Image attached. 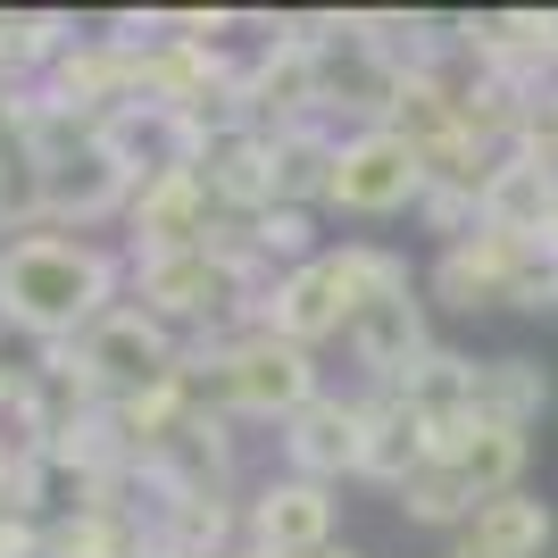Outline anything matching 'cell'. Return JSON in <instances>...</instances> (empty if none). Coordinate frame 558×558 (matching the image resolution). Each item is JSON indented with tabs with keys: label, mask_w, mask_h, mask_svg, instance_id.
Wrapping results in <instances>:
<instances>
[{
	"label": "cell",
	"mask_w": 558,
	"mask_h": 558,
	"mask_svg": "<svg viewBox=\"0 0 558 558\" xmlns=\"http://www.w3.org/2000/svg\"><path fill=\"white\" fill-rule=\"evenodd\" d=\"M117 209H134V175L84 134L25 167V201L9 217V233H68V226H93V217H117Z\"/></svg>",
	"instance_id": "4"
},
{
	"label": "cell",
	"mask_w": 558,
	"mask_h": 558,
	"mask_svg": "<svg viewBox=\"0 0 558 558\" xmlns=\"http://www.w3.org/2000/svg\"><path fill=\"white\" fill-rule=\"evenodd\" d=\"M9 109H17V75H0V134H9Z\"/></svg>",
	"instance_id": "25"
},
{
	"label": "cell",
	"mask_w": 558,
	"mask_h": 558,
	"mask_svg": "<svg viewBox=\"0 0 558 558\" xmlns=\"http://www.w3.org/2000/svg\"><path fill=\"white\" fill-rule=\"evenodd\" d=\"M283 459L301 484H342L367 466V400H342V392H317L301 417L283 425Z\"/></svg>",
	"instance_id": "8"
},
{
	"label": "cell",
	"mask_w": 558,
	"mask_h": 558,
	"mask_svg": "<svg viewBox=\"0 0 558 558\" xmlns=\"http://www.w3.org/2000/svg\"><path fill=\"white\" fill-rule=\"evenodd\" d=\"M392 292H409V258L375 251V242H342V251H317L301 258V267H283L276 283H267V301H258V326L283 333V342H333V333L359 326V308L367 301H392Z\"/></svg>",
	"instance_id": "2"
},
{
	"label": "cell",
	"mask_w": 558,
	"mask_h": 558,
	"mask_svg": "<svg viewBox=\"0 0 558 558\" xmlns=\"http://www.w3.org/2000/svg\"><path fill=\"white\" fill-rule=\"evenodd\" d=\"M201 359H209V384H217V409H226V417L292 425L308 400L326 392V384H317V350L283 342V333H267V326L217 333V342H201ZM201 359H184V367H201Z\"/></svg>",
	"instance_id": "3"
},
{
	"label": "cell",
	"mask_w": 558,
	"mask_h": 558,
	"mask_svg": "<svg viewBox=\"0 0 558 558\" xmlns=\"http://www.w3.org/2000/svg\"><path fill=\"white\" fill-rule=\"evenodd\" d=\"M125 226H134V258H167V251H201V242H217L233 217L217 209V192L201 184V167H167V175L134 184Z\"/></svg>",
	"instance_id": "7"
},
{
	"label": "cell",
	"mask_w": 558,
	"mask_h": 558,
	"mask_svg": "<svg viewBox=\"0 0 558 558\" xmlns=\"http://www.w3.org/2000/svg\"><path fill=\"white\" fill-rule=\"evenodd\" d=\"M317 558H359V550H350V542H333V550H317Z\"/></svg>",
	"instance_id": "26"
},
{
	"label": "cell",
	"mask_w": 558,
	"mask_h": 558,
	"mask_svg": "<svg viewBox=\"0 0 558 558\" xmlns=\"http://www.w3.org/2000/svg\"><path fill=\"white\" fill-rule=\"evenodd\" d=\"M333 159H342V134L333 125H283L267 134V167H276V209H326L333 192Z\"/></svg>",
	"instance_id": "15"
},
{
	"label": "cell",
	"mask_w": 558,
	"mask_h": 558,
	"mask_svg": "<svg viewBox=\"0 0 558 558\" xmlns=\"http://www.w3.org/2000/svg\"><path fill=\"white\" fill-rule=\"evenodd\" d=\"M68 359H75V375H84V392L109 400V409H117V400H134V392H150V384H167V375H184V342H175V326H159V317L134 308V301H117L93 333H75Z\"/></svg>",
	"instance_id": "5"
},
{
	"label": "cell",
	"mask_w": 558,
	"mask_h": 558,
	"mask_svg": "<svg viewBox=\"0 0 558 558\" xmlns=\"http://www.w3.org/2000/svg\"><path fill=\"white\" fill-rule=\"evenodd\" d=\"M509 258H517V233H466L434 258V292L442 308H509Z\"/></svg>",
	"instance_id": "14"
},
{
	"label": "cell",
	"mask_w": 558,
	"mask_h": 558,
	"mask_svg": "<svg viewBox=\"0 0 558 558\" xmlns=\"http://www.w3.org/2000/svg\"><path fill=\"white\" fill-rule=\"evenodd\" d=\"M392 400H409L434 434H459V425L475 417V359H459V350H425L417 367L392 384Z\"/></svg>",
	"instance_id": "17"
},
{
	"label": "cell",
	"mask_w": 558,
	"mask_h": 558,
	"mask_svg": "<svg viewBox=\"0 0 558 558\" xmlns=\"http://www.w3.org/2000/svg\"><path fill=\"white\" fill-rule=\"evenodd\" d=\"M117 308V258L84 233H9L0 242V326L25 342H75Z\"/></svg>",
	"instance_id": "1"
},
{
	"label": "cell",
	"mask_w": 558,
	"mask_h": 558,
	"mask_svg": "<svg viewBox=\"0 0 558 558\" xmlns=\"http://www.w3.org/2000/svg\"><path fill=\"white\" fill-rule=\"evenodd\" d=\"M400 509L417 517V525H466V517H475V492L459 484V475H450L442 459L425 466L417 484H400Z\"/></svg>",
	"instance_id": "22"
},
{
	"label": "cell",
	"mask_w": 558,
	"mask_h": 558,
	"mask_svg": "<svg viewBox=\"0 0 558 558\" xmlns=\"http://www.w3.org/2000/svg\"><path fill=\"white\" fill-rule=\"evenodd\" d=\"M425 192H434V175H425V159L392 134V125H359V134H342V159H333L326 209L400 217V209H425Z\"/></svg>",
	"instance_id": "6"
},
{
	"label": "cell",
	"mask_w": 558,
	"mask_h": 558,
	"mask_svg": "<svg viewBox=\"0 0 558 558\" xmlns=\"http://www.w3.org/2000/svg\"><path fill=\"white\" fill-rule=\"evenodd\" d=\"M442 459V434L409 409V400H392V392H367V484H384V492H400V484H417L425 466Z\"/></svg>",
	"instance_id": "12"
},
{
	"label": "cell",
	"mask_w": 558,
	"mask_h": 558,
	"mask_svg": "<svg viewBox=\"0 0 558 558\" xmlns=\"http://www.w3.org/2000/svg\"><path fill=\"white\" fill-rule=\"evenodd\" d=\"M350 350H359V367H367L375 392H392L400 375L417 367L425 350H434V333H425V308L417 292H392V301H367L359 308V326H350Z\"/></svg>",
	"instance_id": "11"
},
{
	"label": "cell",
	"mask_w": 558,
	"mask_h": 558,
	"mask_svg": "<svg viewBox=\"0 0 558 558\" xmlns=\"http://www.w3.org/2000/svg\"><path fill=\"white\" fill-rule=\"evenodd\" d=\"M75 43V17L59 9H0V75H50V59Z\"/></svg>",
	"instance_id": "20"
},
{
	"label": "cell",
	"mask_w": 558,
	"mask_h": 558,
	"mask_svg": "<svg viewBox=\"0 0 558 558\" xmlns=\"http://www.w3.org/2000/svg\"><path fill=\"white\" fill-rule=\"evenodd\" d=\"M242 242H251V258L267 267V258H283V267H301V258H317V226H308V209H267L242 217Z\"/></svg>",
	"instance_id": "21"
},
{
	"label": "cell",
	"mask_w": 558,
	"mask_h": 558,
	"mask_svg": "<svg viewBox=\"0 0 558 558\" xmlns=\"http://www.w3.org/2000/svg\"><path fill=\"white\" fill-rule=\"evenodd\" d=\"M201 184L217 192V209L242 226V217H258L267 201H276V167H267V134L258 125H226V134H201Z\"/></svg>",
	"instance_id": "10"
},
{
	"label": "cell",
	"mask_w": 558,
	"mask_h": 558,
	"mask_svg": "<svg viewBox=\"0 0 558 558\" xmlns=\"http://www.w3.org/2000/svg\"><path fill=\"white\" fill-rule=\"evenodd\" d=\"M550 209H558V175H542L534 159H500L484 184V226L492 233H550Z\"/></svg>",
	"instance_id": "18"
},
{
	"label": "cell",
	"mask_w": 558,
	"mask_h": 558,
	"mask_svg": "<svg viewBox=\"0 0 558 558\" xmlns=\"http://www.w3.org/2000/svg\"><path fill=\"white\" fill-rule=\"evenodd\" d=\"M550 242H558V209H550Z\"/></svg>",
	"instance_id": "27"
},
{
	"label": "cell",
	"mask_w": 558,
	"mask_h": 558,
	"mask_svg": "<svg viewBox=\"0 0 558 558\" xmlns=\"http://www.w3.org/2000/svg\"><path fill=\"white\" fill-rule=\"evenodd\" d=\"M525 459H534V442H525L517 425L466 417L459 434H442V466L475 492V509H484V500H500V492H525V484H517V475H525Z\"/></svg>",
	"instance_id": "13"
},
{
	"label": "cell",
	"mask_w": 558,
	"mask_h": 558,
	"mask_svg": "<svg viewBox=\"0 0 558 558\" xmlns=\"http://www.w3.org/2000/svg\"><path fill=\"white\" fill-rule=\"evenodd\" d=\"M542 409H550V375H542L534 359H484V367H475V417L484 425H517V434H525Z\"/></svg>",
	"instance_id": "19"
},
{
	"label": "cell",
	"mask_w": 558,
	"mask_h": 558,
	"mask_svg": "<svg viewBox=\"0 0 558 558\" xmlns=\"http://www.w3.org/2000/svg\"><path fill=\"white\" fill-rule=\"evenodd\" d=\"M9 484H17V450L0 442V509H9Z\"/></svg>",
	"instance_id": "24"
},
{
	"label": "cell",
	"mask_w": 558,
	"mask_h": 558,
	"mask_svg": "<svg viewBox=\"0 0 558 558\" xmlns=\"http://www.w3.org/2000/svg\"><path fill=\"white\" fill-rule=\"evenodd\" d=\"M242 534L267 558H317V550H333V492L301 484V475H276V484H258Z\"/></svg>",
	"instance_id": "9"
},
{
	"label": "cell",
	"mask_w": 558,
	"mask_h": 558,
	"mask_svg": "<svg viewBox=\"0 0 558 558\" xmlns=\"http://www.w3.org/2000/svg\"><path fill=\"white\" fill-rule=\"evenodd\" d=\"M550 534H558L550 500H534V492H500V500H484V509L466 517L459 558H542Z\"/></svg>",
	"instance_id": "16"
},
{
	"label": "cell",
	"mask_w": 558,
	"mask_h": 558,
	"mask_svg": "<svg viewBox=\"0 0 558 558\" xmlns=\"http://www.w3.org/2000/svg\"><path fill=\"white\" fill-rule=\"evenodd\" d=\"M43 517H17V509H0V558H43Z\"/></svg>",
	"instance_id": "23"
}]
</instances>
